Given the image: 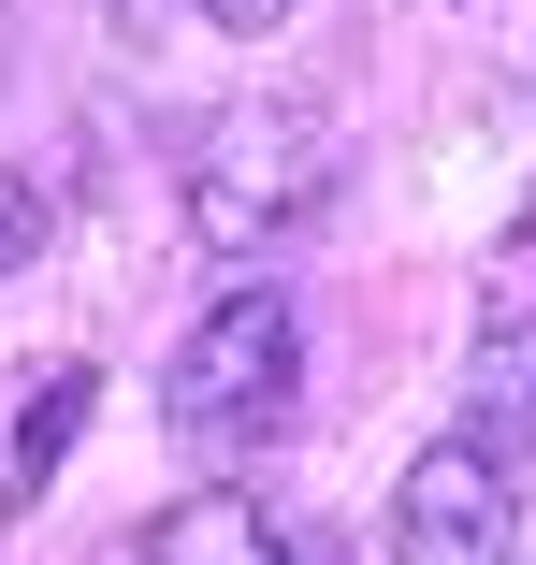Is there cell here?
Wrapping results in <instances>:
<instances>
[{
  "label": "cell",
  "instance_id": "cell-1",
  "mask_svg": "<svg viewBox=\"0 0 536 565\" xmlns=\"http://www.w3.org/2000/svg\"><path fill=\"white\" fill-rule=\"evenodd\" d=\"M334 174H349L334 102H304V87L233 102V117L189 146V233H203V262H276L304 217L334 203Z\"/></svg>",
  "mask_w": 536,
  "mask_h": 565
},
{
  "label": "cell",
  "instance_id": "cell-2",
  "mask_svg": "<svg viewBox=\"0 0 536 565\" xmlns=\"http://www.w3.org/2000/svg\"><path fill=\"white\" fill-rule=\"evenodd\" d=\"M290 392H304V333H290L276 290H218L174 333V363H160V420H174L189 465H247L290 420Z\"/></svg>",
  "mask_w": 536,
  "mask_h": 565
},
{
  "label": "cell",
  "instance_id": "cell-3",
  "mask_svg": "<svg viewBox=\"0 0 536 565\" xmlns=\"http://www.w3.org/2000/svg\"><path fill=\"white\" fill-rule=\"evenodd\" d=\"M522 536V493H507V449L479 435H436L392 493V565H507Z\"/></svg>",
  "mask_w": 536,
  "mask_h": 565
},
{
  "label": "cell",
  "instance_id": "cell-4",
  "mask_svg": "<svg viewBox=\"0 0 536 565\" xmlns=\"http://www.w3.org/2000/svg\"><path fill=\"white\" fill-rule=\"evenodd\" d=\"M146 565H304V551L276 536L261 493H189V508L146 522Z\"/></svg>",
  "mask_w": 536,
  "mask_h": 565
},
{
  "label": "cell",
  "instance_id": "cell-5",
  "mask_svg": "<svg viewBox=\"0 0 536 565\" xmlns=\"http://www.w3.org/2000/svg\"><path fill=\"white\" fill-rule=\"evenodd\" d=\"M87 406H101V377L87 363H30V406H15V449H0V508H30L58 465H73V435H87Z\"/></svg>",
  "mask_w": 536,
  "mask_h": 565
},
{
  "label": "cell",
  "instance_id": "cell-6",
  "mask_svg": "<svg viewBox=\"0 0 536 565\" xmlns=\"http://www.w3.org/2000/svg\"><path fill=\"white\" fill-rule=\"evenodd\" d=\"M464 435L479 449H522L536 435V319H493L479 363H464Z\"/></svg>",
  "mask_w": 536,
  "mask_h": 565
},
{
  "label": "cell",
  "instance_id": "cell-7",
  "mask_svg": "<svg viewBox=\"0 0 536 565\" xmlns=\"http://www.w3.org/2000/svg\"><path fill=\"white\" fill-rule=\"evenodd\" d=\"M44 233H58L44 174H15V160H0V276H30V262H44Z\"/></svg>",
  "mask_w": 536,
  "mask_h": 565
},
{
  "label": "cell",
  "instance_id": "cell-8",
  "mask_svg": "<svg viewBox=\"0 0 536 565\" xmlns=\"http://www.w3.org/2000/svg\"><path fill=\"white\" fill-rule=\"evenodd\" d=\"M203 15H218V30H276L290 0H203Z\"/></svg>",
  "mask_w": 536,
  "mask_h": 565
},
{
  "label": "cell",
  "instance_id": "cell-9",
  "mask_svg": "<svg viewBox=\"0 0 536 565\" xmlns=\"http://www.w3.org/2000/svg\"><path fill=\"white\" fill-rule=\"evenodd\" d=\"M522 233H536V203H522Z\"/></svg>",
  "mask_w": 536,
  "mask_h": 565
}]
</instances>
